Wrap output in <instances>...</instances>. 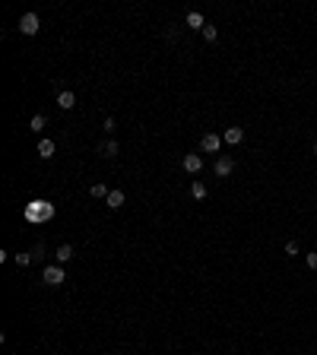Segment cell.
I'll return each mask as SVG.
<instances>
[{
	"mask_svg": "<svg viewBox=\"0 0 317 355\" xmlns=\"http://www.w3.org/2000/svg\"><path fill=\"white\" fill-rule=\"evenodd\" d=\"M42 283H45V285H60V283H64V266H60V263L45 266V273H42Z\"/></svg>",
	"mask_w": 317,
	"mask_h": 355,
	"instance_id": "6da1fadb",
	"label": "cell"
},
{
	"mask_svg": "<svg viewBox=\"0 0 317 355\" xmlns=\"http://www.w3.org/2000/svg\"><path fill=\"white\" fill-rule=\"evenodd\" d=\"M38 25H42L38 23V13H25V16L19 19V32H23V35H35Z\"/></svg>",
	"mask_w": 317,
	"mask_h": 355,
	"instance_id": "7a4b0ae2",
	"label": "cell"
},
{
	"mask_svg": "<svg viewBox=\"0 0 317 355\" xmlns=\"http://www.w3.org/2000/svg\"><path fill=\"white\" fill-rule=\"evenodd\" d=\"M200 149H203V152H219L222 149V137H219V133H203Z\"/></svg>",
	"mask_w": 317,
	"mask_h": 355,
	"instance_id": "3957f363",
	"label": "cell"
},
{
	"mask_svg": "<svg viewBox=\"0 0 317 355\" xmlns=\"http://www.w3.org/2000/svg\"><path fill=\"white\" fill-rule=\"evenodd\" d=\"M213 168H216V175H219V178H228V175L235 171V162H232L228 156H219V159H216V165H213Z\"/></svg>",
	"mask_w": 317,
	"mask_h": 355,
	"instance_id": "277c9868",
	"label": "cell"
},
{
	"mask_svg": "<svg viewBox=\"0 0 317 355\" xmlns=\"http://www.w3.org/2000/svg\"><path fill=\"white\" fill-rule=\"evenodd\" d=\"M200 168H203V159H200L197 152H187V156H184V171H191V175H200Z\"/></svg>",
	"mask_w": 317,
	"mask_h": 355,
	"instance_id": "5b68a950",
	"label": "cell"
},
{
	"mask_svg": "<svg viewBox=\"0 0 317 355\" xmlns=\"http://www.w3.org/2000/svg\"><path fill=\"white\" fill-rule=\"evenodd\" d=\"M222 140H225L228 146H238L241 140H244V130H241V127H225V133H222Z\"/></svg>",
	"mask_w": 317,
	"mask_h": 355,
	"instance_id": "8992f818",
	"label": "cell"
},
{
	"mask_svg": "<svg viewBox=\"0 0 317 355\" xmlns=\"http://www.w3.org/2000/svg\"><path fill=\"white\" fill-rule=\"evenodd\" d=\"M29 216H42V219H51V216H54V206H51V203H42V200H35V206L29 210Z\"/></svg>",
	"mask_w": 317,
	"mask_h": 355,
	"instance_id": "52a82bcc",
	"label": "cell"
},
{
	"mask_svg": "<svg viewBox=\"0 0 317 355\" xmlns=\"http://www.w3.org/2000/svg\"><path fill=\"white\" fill-rule=\"evenodd\" d=\"M54 152H57L54 140H48V137H42V140H38V156H42V159H51Z\"/></svg>",
	"mask_w": 317,
	"mask_h": 355,
	"instance_id": "ba28073f",
	"label": "cell"
},
{
	"mask_svg": "<svg viewBox=\"0 0 317 355\" xmlns=\"http://www.w3.org/2000/svg\"><path fill=\"white\" fill-rule=\"evenodd\" d=\"M184 23H187V25H191V29H200V32H203V25H206V19H203V16H200V13H197V10H191V13H187V16H184Z\"/></svg>",
	"mask_w": 317,
	"mask_h": 355,
	"instance_id": "9c48e42d",
	"label": "cell"
},
{
	"mask_svg": "<svg viewBox=\"0 0 317 355\" xmlns=\"http://www.w3.org/2000/svg\"><path fill=\"white\" fill-rule=\"evenodd\" d=\"M73 254H76V251H73L70 244H60V247H57V254H54V257H57V263L64 266V263H70V260H73Z\"/></svg>",
	"mask_w": 317,
	"mask_h": 355,
	"instance_id": "30bf717a",
	"label": "cell"
},
{
	"mask_svg": "<svg viewBox=\"0 0 317 355\" xmlns=\"http://www.w3.org/2000/svg\"><path fill=\"white\" fill-rule=\"evenodd\" d=\"M57 105H60V108H64V111H67V108H73V105H76V95L64 89V92H60V95H57Z\"/></svg>",
	"mask_w": 317,
	"mask_h": 355,
	"instance_id": "8fae6325",
	"label": "cell"
},
{
	"mask_svg": "<svg viewBox=\"0 0 317 355\" xmlns=\"http://www.w3.org/2000/svg\"><path fill=\"white\" fill-rule=\"evenodd\" d=\"M108 206H111V210H121V206H124V190H111L108 193Z\"/></svg>",
	"mask_w": 317,
	"mask_h": 355,
	"instance_id": "7c38bea8",
	"label": "cell"
},
{
	"mask_svg": "<svg viewBox=\"0 0 317 355\" xmlns=\"http://www.w3.org/2000/svg\"><path fill=\"white\" fill-rule=\"evenodd\" d=\"M98 152H102L105 159H114V156H118V152H121V146L114 143V140H108V143H105V146H102V149H98Z\"/></svg>",
	"mask_w": 317,
	"mask_h": 355,
	"instance_id": "4fadbf2b",
	"label": "cell"
},
{
	"mask_svg": "<svg viewBox=\"0 0 317 355\" xmlns=\"http://www.w3.org/2000/svg\"><path fill=\"white\" fill-rule=\"evenodd\" d=\"M89 193H92V197H96V200H108V193H111V190H108L105 184H98V181H96V184L89 187Z\"/></svg>",
	"mask_w": 317,
	"mask_h": 355,
	"instance_id": "5bb4252c",
	"label": "cell"
},
{
	"mask_svg": "<svg viewBox=\"0 0 317 355\" xmlns=\"http://www.w3.org/2000/svg\"><path fill=\"white\" fill-rule=\"evenodd\" d=\"M191 197L194 200H203L206 197V184H203V181H194V184H191Z\"/></svg>",
	"mask_w": 317,
	"mask_h": 355,
	"instance_id": "9a60e30c",
	"label": "cell"
},
{
	"mask_svg": "<svg viewBox=\"0 0 317 355\" xmlns=\"http://www.w3.org/2000/svg\"><path fill=\"white\" fill-rule=\"evenodd\" d=\"M45 124H48V118H45V115H35V118H32V120H29V130H35V133H42V130H45Z\"/></svg>",
	"mask_w": 317,
	"mask_h": 355,
	"instance_id": "2e32d148",
	"label": "cell"
},
{
	"mask_svg": "<svg viewBox=\"0 0 317 355\" xmlns=\"http://www.w3.org/2000/svg\"><path fill=\"white\" fill-rule=\"evenodd\" d=\"M203 38L206 42H216V38H219V29H216V25H203Z\"/></svg>",
	"mask_w": 317,
	"mask_h": 355,
	"instance_id": "e0dca14e",
	"label": "cell"
},
{
	"mask_svg": "<svg viewBox=\"0 0 317 355\" xmlns=\"http://www.w3.org/2000/svg\"><path fill=\"white\" fill-rule=\"evenodd\" d=\"M32 260H35V257H32V254H16V263H19V266H29Z\"/></svg>",
	"mask_w": 317,
	"mask_h": 355,
	"instance_id": "ac0fdd59",
	"label": "cell"
},
{
	"mask_svg": "<svg viewBox=\"0 0 317 355\" xmlns=\"http://www.w3.org/2000/svg\"><path fill=\"white\" fill-rule=\"evenodd\" d=\"M286 254L289 257H298V244H295V241H286Z\"/></svg>",
	"mask_w": 317,
	"mask_h": 355,
	"instance_id": "d6986e66",
	"label": "cell"
},
{
	"mask_svg": "<svg viewBox=\"0 0 317 355\" xmlns=\"http://www.w3.org/2000/svg\"><path fill=\"white\" fill-rule=\"evenodd\" d=\"M305 263L311 266V270H317V251H311V254H308V257H305Z\"/></svg>",
	"mask_w": 317,
	"mask_h": 355,
	"instance_id": "ffe728a7",
	"label": "cell"
},
{
	"mask_svg": "<svg viewBox=\"0 0 317 355\" xmlns=\"http://www.w3.org/2000/svg\"><path fill=\"white\" fill-rule=\"evenodd\" d=\"M314 156H317V143H314Z\"/></svg>",
	"mask_w": 317,
	"mask_h": 355,
	"instance_id": "44dd1931",
	"label": "cell"
}]
</instances>
